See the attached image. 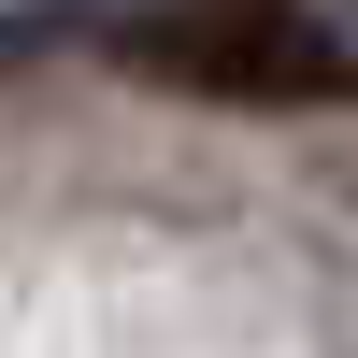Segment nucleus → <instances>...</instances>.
I'll return each mask as SVG.
<instances>
[{
	"mask_svg": "<svg viewBox=\"0 0 358 358\" xmlns=\"http://www.w3.org/2000/svg\"><path fill=\"white\" fill-rule=\"evenodd\" d=\"M143 86H187V101H229V115H330L358 101V43L301 0H143L115 29Z\"/></svg>",
	"mask_w": 358,
	"mask_h": 358,
	"instance_id": "nucleus-1",
	"label": "nucleus"
}]
</instances>
